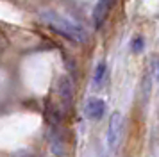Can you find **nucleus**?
Segmentation results:
<instances>
[{
  "mask_svg": "<svg viewBox=\"0 0 159 157\" xmlns=\"http://www.w3.org/2000/svg\"><path fill=\"white\" fill-rule=\"evenodd\" d=\"M106 102L102 98H97V96H91V98L86 100V105H84V114H86V118L93 121H98L104 116L106 113Z\"/></svg>",
  "mask_w": 159,
  "mask_h": 157,
  "instance_id": "7ed1b4c3",
  "label": "nucleus"
},
{
  "mask_svg": "<svg viewBox=\"0 0 159 157\" xmlns=\"http://www.w3.org/2000/svg\"><path fill=\"white\" fill-rule=\"evenodd\" d=\"M106 75H107V63H106V61H100V63L97 64V68H95V75H93L95 87H100V86L104 84Z\"/></svg>",
  "mask_w": 159,
  "mask_h": 157,
  "instance_id": "423d86ee",
  "label": "nucleus"
},
{
  "mask_svg": "<svg viewBox=\"0 0 159 157\" xmlns=\"http://www.w3.org/2000/svg\"><path fill=\"white\" fill-rule=\"evenodd\" d=\"M113 4H115V0H98V4H97V7H95V14H93L97 27H102V23L106 21L107 13L111 11Z\"/></svg>",
  "mask_w": 159,
  "mask_h": 157,
  "instance_id": "20e7f679",
  "label": "nucleus"
},
{
  "mask_svg": "<svg viewBox=\"0 0 159 157\" xmlns=\"http://www.w3.org/2000/svg\"><path fill=\"white\" fill-rule=\"evenodd\" d=\"M122 137V114L120 113H113L109 118V125H107V145L111 150H115L120 143Z\"/></svg>",
  "mask_w": 159,
  "mask_h": 157,
  "instance_id": "f03ea898",
  "label": "nucleus"
},
{
  "mask_svg": "<svg viewBox=\"0 0 159 157\" xmlns=\"http://www.w3.org/2000/svg\"><path fill=\"white\" fill-rule=\"evenodd\" d=\"M130 48H132V52H139V50L143 48V39L141 38H136L132 41V45H130Z\"/></svg>",
  "mask_w": 159,
  "mask_h": 157,
  "instance_id": "0eeeda50",
  "label": "nucleus"
},
{
  "mask_svg": "<svg viewBox=\"0 0 159 157\" xmlns=\"http://www.w3.org/2000/svg\"><path fill=\"white\" fill-rule=\"evenodd\" d=\"M39 16L54 32H57L59 36L66 38L68 41L82 43L86 39V29H84V25L80 21L73 20L70 16H66V14L57 13V11H52V9L41 11Z\"/></svg>",
  "mask_w": 159,
  "mask_h": 157,
  "instance_id": "f257e3e1",
  "label": "nucleus"
},
{
  "mask_svg": "<svg viewBox=\"0 0 159 157\" xmlns=\"http://www.w3.org/2000/svg\"><path fill=\"white\" fill-rule=\"evenodd\" d=\"M59 96H61V102H65L66 105L72 102V96H73V86H72V80L68 77H61L59 78Z\"/></svg>",
  "mask_w": 159,
  "mask_h": 157,
  "instance_id": "39448f33",
  "label": "nucleus"
}]
</instances>
